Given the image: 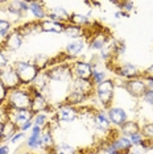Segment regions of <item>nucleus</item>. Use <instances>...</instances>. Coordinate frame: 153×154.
Masks as SVG:
<instances>
[{
	"instance_id": "35",
	"label": "nucleus",
	"mask_w": 153,
	"mask_h": 154,
	"mask_svg": "<svg viewBox=\"0 0 153 154\" xmlns=\"http://www.w3.org/2000/svg\"><path fill=\"white\" fill-rule=\"evenodd\" d=\"M9 65V59H8V54L0 48V71L3 69H5Z\"/></svg>"
},
{
	"instance_id": "15",
	"label": "nucleus",
	"mask_w": 153,
	"mask_h": 154,
	"mask_svg": "<svg viewBox=\"0 0 153 154\" xmlns=\"http://www.w3.org/2000/svg\"><path fill=\"white\" fill-rule=\"evenodd\" d=\"M5 11L20 20L29 12V2H9L5 5Z\"/></svg>"
},
{
	"instance_id": "28",
	"label": "nucleus",
	"mask_w": 153,
	"mask_h": 154,
	"mask_svg": "<svg viewBox=\"0 0 153 154\" xmlns=\"http://www.w3.org/2000/svg\"><path fill=\"white\" fill-rule=\"evenodd\" d=\"M27 148L32 152V150L37 149H44V143L41 140V136H34L30 134L29 137H27Z\"/></svg>"
},
{
	"instance_id": "6",
	"label": "nucleus",
	"mask_w": 153,
	"mask_h": 154,
	"mask_svg": "<svg viewBox=\"0 0 153 154\" xmlns=\"http://www.w3.org/2000/svg\"><path fill=\"white\" fill-rule=\"evenodd\" d=\"M29 87H30V91H32V104H30V111H32L34 115L41 113V112H46V113L53 112V115H54V109H53V107L49 104V101H48L46 95L42 94V92L36 91L32 86H29Z\"/></svg>"
},
{
	"instance_id": "5",
	"label": "nucleus",
	"mask_w": 153,
	"mask_h": 154,
	"mask_svg": "<svg viewBox=\"0 0 153 154\" xmlns=\"http://www.w3.org/2000/svg\"><path fill=\"white\" fill-rule=\"evenodd\" d=\"M78 117H79L78 107H73V106H69V104L61 103L57 106V108H54L53 119L58 124H60V122L69 124V122L75 121Z\"/></svg>"
},
{
	"instance_id": "19",
	"label": "nucleus",
	"mask_w": 153,
	"mask_h": 154,
	"mask_svg": "<svg viewBox=\"0 0 153 154\" xmlns=\"http://www.w3.org/2000/svg\"><path fill=\"white\" fill-rule=\"evenodd\" d=\"M15 30H17L24 38L28 37V36H34V34H37V33H41L40 21L33 20V21L23 23V24H20L19 26H16Z\"/></svg>"
},
{
	"instance_id": "25",
	"label": "nucleus",
	"mask_w": 153,
	"mask_h": 154,
	"mask_svg": "<svg viewBox=\"0 0 153 154\" xmlns=\"http://www.w3.org/2000/svg\"><path fill=\"white\" fill-rule=\"evenodd\" d=\"M70 24H73V25H76V26L86 28V26L91 25V21H90L89 16L74 12V13H71V15H70Z\"/></svg>"
},
{
	"instance_id": "21",
	"label": "nucleus",
	"mask_w": 153,
	"mask_h": 154,
	"mask_svg": "<svg viewBox=\"0 0 153 154\" xmlns=\"http://www.w3.org/2000/svg\"><path fill=\"white\" fill-rule=\"evenodd\" d=\"M40 28H41V33L60 34V33H64L65 24L53 21V20H49V19H45V20H42V21H40Z\"/></svg>"
},
{
	"instance_id": "20",
	"label": "nucleus",
	"mask_w": 153,
	"mask_h": 154,
	"mask_svg": "<svg viewBox=\"0 0 153 154\" xmlns=\"http://www.w3.org/2000/svg\"><path fill=\"white\" fill-rule=\"evenodd\" d=\"M64 34H66V36L70 38H74V40H79V38H83V40H86V41L89 40V32L86 28L73 25L70 23L65 25Z\"/></svg>"
},
{
	"instance_id": "36",
	"label": "nucleus",
	"mask_w": 153,
	"mask_h": 154,
	"mask_svg": "<svg viewBox=\"0 0 153 154\" xmlns=\"http://www.w3.org/2000/svg\"><path fill=\"white\" fill-rule=\"evenodd\" d=\"M130 141H131V143L133 146H140L141 143H142V141H144V137L141 136V133H136V134H132V136H130Z\"/></svg>"
},
{
	"instance_id": "11",
	"label": "nucleus",
	"mask_w": 153,
	"mask_h": 154,
	"mask_svg": "<svg viewBox=\"0 0 153 154\" xmlns=\"http://www.w3.org/2000/svg\"><path fill=\"white\" fill-rule=\"evenodd\" d=\"M23 42H24V37L17 30L13 29L9 32V34L5 38H3V42L0 48L8 54V53H13V51L19 50L23 46Z\"/></svg>"
},
{
	"instance_id": "34",
	"label": "nucleus",
	"mask_w": 153,
	"mask_h": 154,
	"mask_svg": "<svg viewBox=\"0 0 153 154\" xmlns=\"http://www.w3.org/2000/svg\"><path fill=\"white\" fill-rule=\"evenodd\" d=\"M8 94L9 91L3 86V83L0 82V108H3L7 103V97H8Z\"/></svg>"
},
{
	"instance_id": "41",
	"label": "nucleus",
	"mask_w": 153,
	"mask_h": 154,
	"mask_svg": "<svg viewBox=\"0 0 153 154\" xmlns=\"http://www.w3.org/2000/svg\"><path fill=\"white\" fill-rule=\"evenodd\" d=\"M32 127H33V121H29V122H25L24 125H21V127L19 128V131H21V132H28L29 129H32Z\"/></svg>"
},
{
	"instance_id": "40",
	"label": "nucleus",
	"mask_w": 153,
	"mask_h": 154,
	"mask_svg": "<svg viewBox=\"0 0 153 154\" xmlns=\"http://www.w3.org/2000/svg\"><path fill=\"white\" fill-rule=\"evenodd\" d=\"M42 129L44 128H41V127H38V125H33L32 129H30V134H34V136H41V133H42Z\"/></svg>"
},
{
	"instance_id": "38",
	"label": "nucleus",
	"mask_w": 153,
	"mask_h": 154,
	"mask_svg": "<svg viewBox=\"0 0 153 154\" xmlns=\"http://www.w3.org/2000/svg\"><path fill=\"white\" fill-rule=\"evenodd\" d=\"M141 78L144 80H153V65L141 71Z\"/></svg>"
},
{
	"instance_id": "2",
	"label": "nucleus",
	"mask_w": 153,
	"mask_h": 154,
	"mask_svg": "<svg viewBox=\"0 0 153 154\" xmlns=\"http://www.w3.org/2000/svg\"><path fill=\"white\" fill-rule=\"evenodd\" d=\"M50 82L57 83H71L74 79L71 70V62H60L54 63L44 71Z\"/></svg>"
},
{
	"instance_id": "43",
	"label": "nucleus",
	"mask_w": 153,
	"mask_h": 154,
	"mask_svg": "<svg viewBox=\"0 0 153 154\" xmlns=\"http://www.w3.org/2000/svg\"><path fill=\"white\" fill-rule=\"evenodd\" d=\"M4 121H5V117L0 119V142L3 141V128H4Z\"/></svg>"
},
{
	"instance_id": "10",
	"label": "nucleus",
	"mask_w": 153,
	"mask_h": 154,
	"mask_svg": "<svg viewBox=\"0 0 153 154\" xmlns=\"http://www.w3.org/2000/svg\"><path fill=\"white\" fill-rule=\"evenodd\" d=\"M123 88L127 91V94H130L132 97H136V99H141L144 96L145 91L148 90L147 82L141 78L136 79H131V80H124L123 82Z\"/></svg>"
},
{
	"instance_id": "27",
	"label": "nucleus",
	"mask_w": 153,
	"mask_h": 154,
	"mask_svg": "<svg viewBox=\"0 0 153 154\" xmlns=\"http://www.w3.org/2000/svg\"><path fill=\"white\" fill-rule=\"evenodd\" d=\"M16 132H19V129H17L16 125L11 121L5 120L4 121V128H3V141H9Z\"/></svg>"
},
{
	"instance_id": "47",
	"label": "nucleus",
	"mask_w": 153,
	"mask_h": 154,
	"mask_svg": "<svg viewBox=\"0 0 153 154\" xmlns=\"http://www.w3.org/2000/svg\"><path fill=\"white\" fill-rule=\"evenodd\" d=\"M2 42H3V41H2V38H0V46H2Z\"/></svg>"
},
{
	"instance_id": "17",
	"label": "nucleus",
	"mask_w": 153,
	"mask_h": 154,
	"mask_svg": "<svg viewBox=\"0 0 153 154\" xmlns=\"http://www.w3.org/2000/svg\"><path fill=\"white\" fill-rule=\"evenodd\" d=\"M86 45H87V42H86V40H83V38L70 41L65 48V55L69 59H75L78 55L82 54V51L85 50Z\"/></svg>"
},
{
	"instance_id": "12",
	"label": "nucleus",
	"mask_w": 153,
	"mask_h": 154,
	"mask_svg": "<svg viewBox=\"0 0 153 154\" xmlns=\"http://www.w3.org/2000/svg\"><path fill=\"white\" fill-rule=\"evenodd\" d=\"M111 38L110 30L107 29H100V30H95L92 33V36L89 37V49L91 50H102L103 46L108 42V40Z\"/></svg>"
},
{
	"instance_id": "24",
	"label": "nucleus",
	"mask_w": 153,
	"mask_h": 154,
	"mask_svg": "<svg viewBox=\"0 0 153 154\" xmlns=\"http://www.w3.org/2000/svg\"><path fill=\"white\" fill-rule=\"evenodd\" d=\"M48 154H78L76 149H74L71 145L66 142H61V143H57L52 148L49 152H45Z\"/></svg>"
},
{
	"instance_id": "31",
	"label": "nucleus",
	"mask_w": 153,
	"mask_h": 154,
	"mask_svg": "<svg viewBox=\"0 0 153 154\" xmlns=\"http://www.w3.org/2000/svg\"><path fill=\"white\" fill-rule=\"evenodd\" d=\"M140 133L145 140L153 141V122H145L140 127Z\"/></svg>"
},
{
	"instance_id": "42",
	"label": "nucleus",
	"mask_w": 153,
	"mask_h": 154,
	"mask_svg": "<svg viewBox=\"0 0 153 154\" xmlns=\"http://www.w3.org/2000/svg\"><path fill=\"white\" fill-rule=\"evenodd\" d=\"M11 149L7 143H0V154H9Z\"/></svg>"
},
{
	"instance_id": "14",
	"label": "nucleus",
	"mask_w": 153,
	"mask_h": 154,
	"mask_svg": "<svg viewBox=\"0 0 153 154\" xmlns=\"http://www.w3.org/2000/svg\"><path fill=\"white\" fill-rule=\"evenodd\" d=\"M91 96H94V95L82 92V91H78V90H70L67 96H65L64 103L69 104V106H73V107H81L82 104L86 103Z\"/></svg>"
},
{
	"instance_id": "7",
	"label": "nucleus",
	"mask_w": 153,
	"mask_h": 154,
	"mask_svg": "<svg viewBox=\"0 0 153 154\" xmlns=\"http://www.w3.org/2000/svg\"><path fill=\"white\" fill-rule=\"evenodd\" d=\"M0 82L3 83V86L8 91L23 87L21 82H20V79H19V75H17L16 70L13 69L12 63H9L5 69H3L2 71H0Z\"/></svg>"
},
{
	"instance_id": "22",
	"label": "nucleus",
	"mask_w": 153,
	"mask_h": 154,
	"mask_svg": "<svg viewBox=\"0 0 153 154\" xmlns=\"http://www.w3.org/2000/svg\"><path fill=\"white\" fill-rule=\"evenodd\" d=\"M29 12L37 21H42L48 16V8L42 2H29Z\"/></svg>"
},
{
	"instance_id": "13",
	"label": "nucleus",
	"mask_w": 153,
	"mask_h": 154,
	"mask_svg": "<svg viewBox=\"0 0 153 154\" xmlns=\"http://www.w3.org/2000/svg\"><path fill=\"white\" fill-rule=\"evenodd\" d=\"M92 124L96 131H99L102 133H110L112 131V124H111L110 119L107 116V111L100 109V108H98V111L94 115Z\"/></svg>"
},
{
	"instance_id": "26",
	"label": "nucleus",
	"mask_w": 153,
	"mask_h": 154,
	"mask_svg": "<svg viewBox=\"0 0 153 154\" xmlns=\"http://www.w3.org/2000/svg\"><path fill=\"white\" fill-rule=\"evenodd\" d=\"M33 63H34V66H36V67L40 70L41 72H44L45 70H46V69L50 66L52 61H50V58L48 57V55H45V54H38V55H36V57H34Z\"/></svg>"
},
{
	"instance_id": "9",
	"label": "nucleus",
	"mask_w": 153,
	"mask_h": 154,
	"mask_svg": "<svg viewBox=\"0 0 153 154\" xmlns=\"http://www.w3.org/2000/svg\"><path fill=\"white\" fill-rule=\"evenodd\" d=\"M111 70L116 74L117 76L123 78L124 80H131V79H136L141 76V70L137 67L136 65L126 62V63H120V65H115L111 67Z\"/></svg>"
},
{
	"instance_id": "32",
	"label": "nucleus",
	"mask_w": 153,
	"mask_h": 154,
	"mask_svg": "<svg viewBox=\"0 0 153 154\" xmlns=\"http://www.w3.org/2000/svg\"><path fill=\"white\" fill-rule=\"evenodd\" d=\"M11 28H12V23L7 19H2L0 17V38H5L11 32Z\"/></svg>"
},
{
	"instance_id": "23",
	"label": "nucleus",
	"mask_w": 153,
	"mask_h": 154,
	"mask_svg": "<svg viewBox=\"0 0 153 154\" xmlns=\"http://www.w3.org/2000/svg\"><path fill=\"white\" fill-rule=\"evenodd\" d=\"M140 127L141 125L139 124L137 121L135 120H127L121 127L117 128L120 136H124V137H130L132 134H136V133H140Z\"/></svg>"
},
{
	"instance_id": "44",
	"label": "nucleus",
	"mask_w": 153,
	"mask_h": 154,
	"mask_svg": "<svg viewBox=\"0 0 153 154\" xmlns=\"http://www.w3.org/2000/svg\"><path fill=\"white\" fill-rule=\"evenodd\" d=\"M145 82H147L148 88H152L153 90V80H145Z\"/></svg>"
},
{
	"instance_id": "18",
	"label": "nucleus",
	"mask_w": 153,
	"mask_h": 154,
	"mask_svg": "<svg viewBox=\"0 0 153 154\" xmlns=\"http://www.w3.org/2000/svg\"><path fill=\"white\" fill-rule=\"evenodd\" d=\"M70 15L71 13L67 12V9L64 7H53V8L48 9V16L46 19L53 20V21L61 23V24H69L70 23Z\"/></svg>"
},
{
	"instance_id": "16",
	"label": "nucleus",
	"mask_w": 153,
	"mask_h": 154,
	"mask_svg": "<svg viewBox=\"0 0 153 154\" xmlns=\"http://www.w3.org/2000/svg\"><path fill=\"white\" fill-rule=\"evenodd\" d=\"M107 116H108L111 124L115 125L116 128L121 127V125L128 120L127 112L124 111L121 107H116V106H112L111 108L107 109Z\"/></svg>"
},
{
	"instance_id": "45",
	"label": "nucleus",
	"mask_w": 153,
	"mask_h": 154,
	"mask_svg": "<svg viewBox=\"0 0 153 154\" xmlns=\"http://www.w3.org/2000/svg\"><path fill=\"white\" fill-rule=\"evenodd\" d=\"M23 154H34L33 152H25V153H23Z\"/></svg>"
},
{
	"instance_id": "8",
	"label": "nucleus",
	"mask_w": 153,
	"mask_h": 154,
	"mask_svg": "<svg viewBox=\"0 0 153 154\" xmlns=\"http://www.w3.org/2000/svg\"><path fill=\"white\" fill-rule=\"evenodd\" d=\"M71 70L74 78L81 80H91L94 66L87 61H83V59H74L71 62Z\"/></svg>"
},
{
	"instance_id": "3",
	"label": "nucleus",
	"mask_w": 153,
	"mask_h": 154,
	"mask_svg": "<svg viewBox=\"0 0 153 154\" xmlns=\"http://www.w3.org/2000/svg\"><path fill=\"white\" fill-rule=\"evenodd\" d=\"M12 66L16 70L23 87L32 86L33 82L37 79V76L41 74V71L30 61H16L12 63Z\"/></svg>"
},
{
	"instance_id": "29",
	"label": "nucleus",
	"mask_w": 153,
	"mask_h": 154,
	"mask_svg": "<svg viewBox=\"0 0 153 154\" xmlns=\"http://www.w3.org/2000/svg\"><path fill=\"white\" fill-rule=\"evenodd\" d=\"M52 115L46 113V112H41V113H36L33 117V125H38L41 128H45L50 122Z\"/></svg>"
},
{
	"instance_id": "33",
	"label": "nucleus",
	"mask_w": 153,
	"mask_h": 154,
	"mask_svg": "<svg viewBox=\"0 0 153 154\" xmlns=\"http://www.w3.org/2000/svg\"><path fill=\"white\" fill-rule=\"evenodd\" d=\"M114 4L119 8V11L126 12V13H130L135 7L133 2H116V3H114Z\"/></svg>"
},
{
	"instance_id": "46",
	"label": "nucleus",
	"mask_w": 153,
	"mask_h": 154,
	"mask_svg": "<svg viewBox=\"0 0 153 154\" xmlns=\"http://www.w3.org/2000/svg\"><path fill=\"white\" fill-rule=\"evenodd\" d=\"M104 154H120V153H104Z\"/></svg>"
},
{
	"instance_id": "37",
	"label": "nucleus",
	"mask_w": 153,
	"mask_h": 154,
	"mask_svg": "<svg viewBox=\"0 0 153 154\" xmlns=\"http://www.w3.org/2000/svg\"><path fill=\"white\" fill-rule=\"evenodd\" d=\"M23 140H27V133L25 132H21V131H19V132H16L15 134H13V137L9 140V142L11 143H17V142H20V141H23Z\"/></svg>"
},
{
	"instance_id": "48",
	"label": "nucleus",
	"mask_w": 153,
	"mask_h": 154,
	"mask_svg": "<svg viewBox=\"0 0 153 154\" xmlns=\"http://www.w3.org/2000/svg\"><path fill=\"white\" fill-rule=\"evenodd\" d=\"M44 154H48V153H44Z\"/></svg>"
},
{
	"instance_id": "39",
	"label": "nucleus",
	"mask_w": 153,
	"mask_h": 154,
	"mask_svg": "<svg viewBox=\"0 0 153 154\" xmlns=\"http://www.w3.org/2000/svg\"><path fill=\"white\" fill-rule=\"evenodd\" d=\"M141 99L144 100L147 104H149V106L153 107V90H152V88H148L147 91H145L144 96H142Z\"/></svg>"
},
{
	"instance_id": "4",
	"label": "nucleus",
	"mask_w": 153,
	"mask_h": 154,
	"mask_svg": "<svg viewBox=\"0 0 153 154\" xmlns=\"http://www.w3.org/2000/svg\"><path fill=\"white\" fill-rule=\"evenodd\" d=\"M115 80L111 78H107L103 83H100L99 86L95 87L94 90V96L96 97V100L100 104V109L107 111L108 108L112 107V101L115 96Z\"/></svg>"
},
{
	"instance_id": "30",
	"label": "nucleus",
	"mask_w": 153,
	"mask_h": 154,
	"mask_svg": "<svg viewBox=\"0 0 153 154\" xmlns=\"http://www.w3.org/2000/svg\"><path fill=\"white\" fill-rule=\"evenodd\" d=\"M107 79V72L103 71V70H98V69H94V72H92V76H91V85L94 87L99 86L100 83H103L104 80Z\"/></svg>"
},
{
	"instance_id": "1",
	"label": "nucleus",
	"mask_w": 153,
	"mask_h": 154,
	"mask_svg": "<svg viewBox=\"0 0 153 154\" xmlns=\"http://www.w3.org/2000/svg\"><path fill=\"white\" fill-rule=\"evenodd\" d=\"M30 104H32L30 87H19L16 90L9 91L5 107L15 111H24V109H30Z\"/></svg>"
}]
</instances>
